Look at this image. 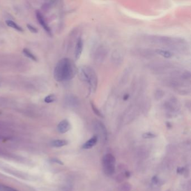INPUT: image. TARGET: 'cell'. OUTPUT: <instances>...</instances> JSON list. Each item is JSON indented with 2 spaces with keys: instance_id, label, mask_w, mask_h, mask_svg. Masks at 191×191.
I'll use <instances>...</instances> for the list:
<instances>
[{
  "instance_id": "cell-1",
  "label": "cell",
  "mask_w": 191,
  "mask_h": 191,
  "mask_svg": "<svg viewBox=\"0 0 191 191\" xmlns=\"http://www.w3.org/2000/svg\"><path fill=\"white\" fill-rule=\"evenodd\" d=\"M77 73V68L74 62L68 58L59 60L54 70V78L58 82L71 80Z\"/></svg>"
},
{
  "instance_id": "cell-2",
  "label": "cell",
  "mask_w": 191,
  "mask_h": 191,
  "mask_svg": "<svg viewBox=\"0 0 191 191\" xmlns=\"http://www.w3.org/2000/svg\"><path fill=\"white\" fill-rule=\"evenodd\" d=\"M148 39L150 42L158 44H162L176 51L184 53L188 50L187 42L182 38L176 37L150 36Z\"/></svg>"
},
{
  "instance_id": "cell-3",
  "label": "cell",
  "mask_w": 191,
  "mask_h": 191,
  "mask_svg": "<svg viewBox=\"0 0 191 191\" xmlns=\"http://www.w3.org/2000/svg\"><path fill=\"white\" fill-rule=\"evenodd\" d=\"M164 82L179 95L186 96L191 93L190 81L184 80L178 76H168L164 80Z\"/></svg>"
},
{
  "instance_id": "cell-4",
  "label": "cell",
  "mask_w": 191,
  "mask_h": 191,
  "mask_svg": "<svg viewBox=\"0 0 191 191\" xmlns=\"http://www.w3.org/2000/svg\"><path fill=\"white\" fill-rule=\"evenodd\" d=\"M79 78L89 85L90 92L94 93L98 86V77L96 71L91 67L83 65L77 69Z\"/></svg>"
},
{
  "instance_id": "cell-5",
  "label": "cell",
  "mask_w": 191,
  "mask_h": 191,
  "mask_svg": "<svg viewBox=\"0 0 191 191\" xmlns=\"http://www.w3.org/2000/svg\"><path fill=\"white\" fill-rule=\"evenodd\" d=\"M116 159L113 155L106 154L103 158V169L108 176H112L115 171Z\"/></svg>"
},
{
  "instance_id": "cell-6",
  "label": "cell",
  "mask_w": 191,
  "mask_h": 191,
  "mask_svg": "<svg viewBox=\"0 0 191 191\" xmlns=\"http://www.w3.org/2000/svg\"><path fill=\"white\" fill-rule=\"evenodd\" d=\"M108 53L107 48L103 45L98 47L94 53V59L96 63L103 62Z\"/></svg>"
},
{
  "instance_id": "cell-7",
  "label": "cell",
  "mask_w": 191,
  "mask_h": 191,
  "mask_svg": "<svg viewBox=\"0 0 191 191\" xmlns=\"http://www.w3.org/2000/svg\"><path fill=\"white\" fill-rule=\"evenodd\" d=\"M163 105L165 109H167L168 111L175 112L179 109L180 104L176 98L172 96L164 103Z\"/></svg>"
},
{
  "instance_id": "cell-8",
  "label": "cell",
  "mask_w": 191,
  "mask_h": 191,
  "mask_svg": "<svg viewBox=\"0 0 191 191\" xmlns=\"http://www.w3.org/2000/svg\"><path fill=\"white\" fill-rule=\"evenodd\" d=\"M83 47H84V42L83 40L81 37L79 38L76 46H75V58L76 60H78L81 57L82 52L83 51Z\"/></svg>"
},
{
  "instance_id": "cell-9",
  "label": "cell",
  "mask_w": 191,
  "mask_h": 191,
  "mask_svg": "<svg viewBox=\"0 0 191 191\" xmlns=\"http://www.w3.org/2000/svg\"><path fill=\"white\" fill-rule=\"evenodd\" d=\"M36 17H37V20H38V22L40 24V25H42V26L43 28V29L48 33L51 34V30L50 29V28L49 27V26L48 25V24L45 22L43 15L39 11H36Z\"/></svg>"
},
{
  "instance_id": "cell-10",
  "label": "cell",
  "mask_w": 191,
  "mask_h": 191,
  "mask_svg": "<svg viewBox=\"0 0 191 191\" xmlns=\"http://www.w3.org/2000/svg\"><path fill=\"white\" fill-rule=\"evenodd\" d=\"M71 128V125L68 121L64 119L58 125V130L61 133H65L70 130Z\"/></svg>"
},
{
  "instance_id": "cell-11",
  "label": "cell",
  "mask_w": 191,
  "mask_h": 191,
  "mask_svg": "<svg viewBox=\"0 0 191 191\" xmlns=\"http://www.w3.org/2000/svg\"><path fill=\"white\" fill-rule=\"evenodd\" d=\"M98 141V137L94 136L92 138L86 141L82 146V148L84 149H90L95 146Z\"/></svg>"
},
{
  "instance_id": "cell-12",
  "label": "cell",
  "mask_w": 191,
  "mask_h": 191,
  "mask_svg": "<svg viewBox=\"0 0 191 191\" xmlns=\"http://www.w3.org/2000/svg\"><path fill=\"white\" fill-rule=\"evenodd\" d=\"M66 103L68 105L72 107H75L79 105V101L77 98H76L75 96H67L66 98Z\"/></svg>"
},
{
  "instance_id": "cell-13",
  "label": "cell",
  "mask_w": 191,
  "mask_h": 191,
  "mask_svg": "<svg viewBox=\"0 0 191 191\" xmlns=\"http://www.w3.org/2000/svg\"><path fill=\"white\" fill-rule=\"evenodd\" d=\"M155 52L159 54L162 57L165 59H169L171 58L173 56L172 53H171L169 51L164 50V49H156L155 50Z\"/></svg>"
},
{
  "instance_id": "cell-14",
  "label": "cell",
  "mask_w": 191,
  "mask_h": 191,
  "mask_svg": "<svg viewBox=\"0 0 191 191\" xmlns=\"http://www.w3.org/2000/svg\"><path fill=\"white\" fill-rule=\"evenodd\" d=\"M67 144V141L65 140H56L53 141L51 143L52 147H61L64 146Z\"/></svg>"
},
{
  "instance_id": "cell-15",
  "label": "cell",
  "mask_w": 191,
  "mask_h": 191,
  "mask_svg": "<svg viewBox=\"0 0 191 191\" xmlns=\"http://www.w3.org/2000/svg\"><path fill=\"white\" fill-rule=\"evenodd\" d=\"M6 24H7L8 26L11 27V28L14 29L18 31H20V32L24 31V30L22 29V27H20L19 25L16 24L14 22H13L12 20H6Z\"/></svg>"
},
{
  "instance_id": "cell-16",
  "label": "cell",
  "mask_w": 191,
  "mask_h": 191,
  "mask_svg": "<svg viewBox=\"0 0 191 191\" xmlns=\"http://www.w3.org/2000/svg\"><path fill=\"white\" fill-rule=\"evenodd\" d=\"M22 53H24V54L28 58L34 61H37V57L30 51L27 48H24L22 50Z\"/></svg>"
},
{
  "instance_id": "cell-17",
  "label": "cell",
  "mask_w": 191,
  "mask_h": 191,
  "mask_svg": "<svg viewBox=\"0 0 191 191\" xmlns=\"http://www.w3.org/2000/svg\"><path fill=\"white\" fill-rule=\"evenodd\" d=\"M90 105H91V107L93 111L94 112V113L96 114V116L100 117H103V116L102 114V113L100 112V111L98 109V108L96 107V105L94 104L93 102H90Z\"/></svg>"
},
{
  "instance_id": "cell-18",
  "label": "cell",
  "mask_w": 191,
  "mask_h": 191,
  "mask_svg": "<svg viewBox=\"0 0 191 191\" xmlns=\"http://www.w3.org/2000/svg\"><path fill=\"white\" fill-rule=\"evenodd\" d=\"M56 100V96L51 94L46 96L44 98V102L46 103H51L54 102Z\"/></svg>"
},
{
  "instance_id": "cell-19",
  "label": "cell",
  "mask_w": 191,
  "mask_h": 191,
  "mask_svg": "<svg viewBox=\"0 0 191 191\" xmlns=\"http://www.w3.org/2000/svg\"><path fill=\"white\" fill-rule=\"evenodd\" d=\"M163 96H164V92L160 89L157 90L155 93V97L157 100L160 99L161 98H162Z\"/></svg>"
},
{
  "instance_id": "cell-20",
  "label": "cell",
  "mask_w": 191,
  "mask_h": 191,
  "mask_svg": "<svg viewBox=\"0 0 191 191\" xmlns=\"http://www.w3.org/2000/svg\"><path fill=\"white\" fill-rule=\"evenodd\" d=\"M0 191H18L14 189L11 187L5 186V185H0Z\"/></svg>"
},
{
  "instance_id": "cell-21",
  "label": "cell",
  "mask_w": 191,
  "mask_h": 191,
  "mask_svg": "<svg viewBox=\"0 0 191 191\" xmlns=\"http://www.w3.org/2000/svg\"><path fill=\"white\" fill-rule=\"evenodd\" d=\"M142 136L143 138L144 139H152V138H154L155 135L152 133L147 132L143 134Z\"/></svg>"
},
{
  "instance_id": "cell-22",
  "label": "cell",
  "mask_w": 191,
  "mask_h": 191,
  "mask_svg": "<svg viewBox=\"0 0 191 191\" xmlns=\"http://www.w3.org/2000/svg\"><path fill=\"white\" fill-rule=\"evenodd\" d=\"M27 28H28V29L30 31L33 33H37L38 32V30L37 28H36L34 26H33L30 24H27Z\"/></svg>"
},
{
  "instance_id": "cell-23",
  "label": "cell",
  "mask_w": 191,
  "mask_h": 191,
  "mask_svg": "<svg viewBox=\"0 0 191 191\" xmlns=\"http://www.w3.org/2000/svg\"><path fill=\"white\" fill-rule=\"evenodd\" d=\"M129 98H130V95H129L128 94H125V95L123 96V100L126 101V100H127L129 99Z\"/></svg>"
},
{
  "instance_id": "cell-24",
  "label": "cell",
  "mask_w": 191,
  "mask_h": 191,
  "mask_svg": "<svg viewBox=\"0 0 191 191\" xmlns=\"http://www.w3.org/2000/svg\"><path fill=\"white\" fill-rule=\"evenodd\" d=\"M153 182H154V183H156L158 182V181L157 177H156V176H154V178H153Z\"/></svg>"
},
{
  "instance_id": "cell-25",
  "label": "cell",
  "mask_w": 191,
  "mask_h": 191,
  "mask_svg": "<svg viewBox=\"0 0 191 191\" xmlns=\"http://www.w3.org/2000/svg\"><path fill=\"white\" fill-rule=\"evenodd\" d=\"M183 168H178V170H177V171H178V173H182L183 171Z\"/></svg>"
}]
</instances>
